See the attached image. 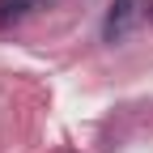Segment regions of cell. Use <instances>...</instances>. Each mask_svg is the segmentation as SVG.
Listing matches in <instances>:
<instances>
[{
    "label": "cell",
    "instance_id": "2",
    "mask_svg": "<svg viewBox=\"0 0 153 153\" xmlns=\"http://www.w3.org/2000/svg\"><path fill=\"white\" fill-rule=\"evenodd\" d=\"M38 4V0H0V26H9V22H22V17Z\"/></svg>",
    "mask_w": 153,
    "mask_h": 153
},
{
    "label": "cell",
    "instance_id": "1",
    "mask_svg": "<svg viewBox=\"0 0 153 153\" xmlns=\"http://www.w3.org/2000/svg\"><path fill=\"white\" fill-rule=\"evenodd\" d=\"M132 22H136V0H115V4H111V13H106L102 34L115 43V38H123V34L132 30Z\"/></svg>",
    "mask_w": 153,
    "mask_h": 153
}]
</instances>
